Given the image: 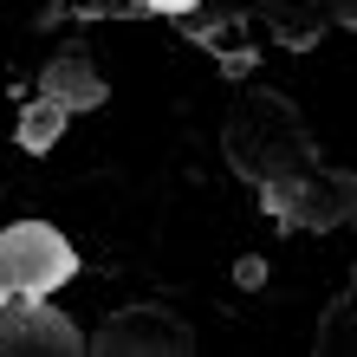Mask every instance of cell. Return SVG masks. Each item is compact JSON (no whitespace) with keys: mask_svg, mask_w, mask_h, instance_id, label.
I'll return each mask as SVG.
<instances>
[{"mask_svg":"<svg viewBox=\"0 0 357 357\" xmlns=\"http://www.w3.org/2000/svg\"><path fill=\"white\" fill-rule=\"evenodd\" d=\"M72 247L52 234L46 221H26V227H7L0 234V305H13V299H26L39 305L52 286H66L72 280Z\"/></svg>","mask_w":357,"mask_h":357,"instance_id":"cell-1","label":"cell"},{"mask_svg":"<svg viewBox=\"0 0 357 357\" xmlns=\"http://www.w3.org/2000/svg\"><path fill=\"white\" fill-rule=\"evenodd\" d=\"M46 98H59L66 111H91V104H104V85H98V72L85 59H59L46 72Z\"/></svg>","mask_w":357,"mask_h":357,"instance_id":"cell-2","label":"cell"},{"mask_svg":"<svg viewBox=\"0 0 357 357\" xmlns=\"http://www.w3.org/2000/svg\"><path fill=\"white\" fill-rule=\"evenodd\" d=\"M66 117H72V111H66L59 98H39L33 111L20 117V143H26V150H52V137L66 130Z\"/></svg>","mask_w":357,"mask_h":357,"instance_id":"cell-3","label":"cell"},{"mask_svg":"<svg viewBox=\"0 0 357 357\" xmlns=\"http://www.w3.org/2000/svg\"><path fill=\"white\" fill-rule=\"evenodd\" d=\"M143 7H156V13H188L195 0H143Z\"/></svg>","mask_w":357,"mask_h":357,"instance_id":"cell-4","label":"cell"}]
</instances>
